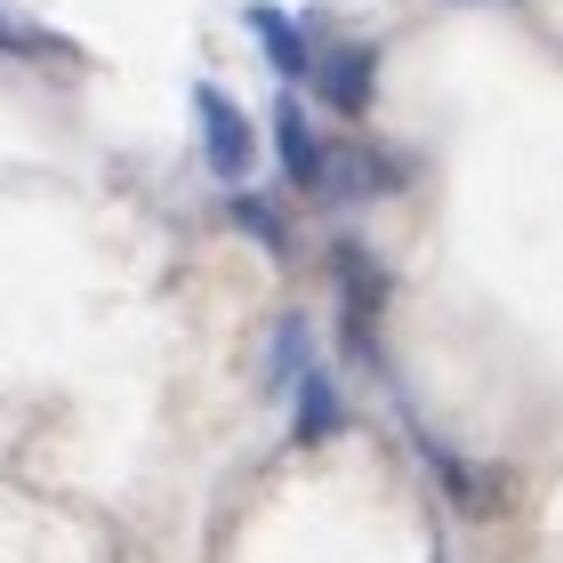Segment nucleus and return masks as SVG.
I'll return each mask as SVG.
<instances>
[{"label":"nucleus","instance_id":"1","mask_svg":"<svg viewBox=\"0 0 563 563\" xmlns=\"http://www.w3.org/2000/svg\"><path fill=\"white\" fill-rule=\"evenodd\" d=\"M194 130H201V162L218 186H242L258 169V121H250L218 81H194Z\"/></svg>","mask_w":563,"mask_h":563},{"label":"nucleus","instance_id":"2","mask_svg":"<svg viewBox=\"0 0 563 563\" xmlns=\"http://www.w3.org/2000/svg\"><path fill=\"white\" fill-rule=\"evenodd\" d=\"M274 153H282V177H290L298 194H330V162H339V153H330L322 130L306 121L290 81H282V97H274Z\"/></svg>","mask_w":563,"mask_h":563},{"label":"nucleus","instance_id":"3","mask_svg":"<svg viewBox=\"0 0 563 563\" xmlns=\"http://www.w3.org/2000/svg\"><path fill=\"white\" fill-rule=\"evenodd\" d=\"M242 24L258 33V57H266L290 89H298V81H314V41H306V24H298L290 9H274V0H250Z\"/></svg>","mask_w":563,"mask_h":563},{"label":"nucleus","instance_id":"4","mask_svg":"<svg viewBox=\"0 0 563 563\" xmlns=\"http://www.w3.org/2000/svg\"><path fill=\"white\" fill-rule=\"evenodd\" d=\"M314 89H322V106L330 113H371V97H378V48L371 41H346V48H330V57L314 65Z\"/></svg>","mask_w":563,"mask_h":563},{"label":"nucleus","instance_id":"5","mask_svg":"<svg viewBox=\"0 0 563 563\" xmlns=\"http://www.w3.org/2000/svg\"><path fill=\"white\" fill-rule=\"evenodd\" d=\"M339 427H346V402H339V387H330L322 371H306L298 387H290V443H330Z\"/></svg>","mask_w":563,"mask_h":563},{"label":"nucleus","instance_id":"6","mask_svg":"<svg viewBox=\"0 0 563 563\" xmlns=\"http://www.w3.org/2000/svg\"><path fill=\"white\" fill-rule=\"evenodd\" d=\"M306 371H314V322H306V314H282V322H274V339H266V378H274L282 395H290Z\"/></svg>","mask_w":563,"mask_h":563},{"label":"nucleus","instance_id":"7","mask_svg":"<svg viewBox=\"0 0 563 563\" xmlns=\"http://www.w3.org/2000/svg\"><path fill=\"white\" fill-rule=\"evenodd\" d=\"M427 467L443 475V492H451L459 516H492V507H499V483L483 475V467H459V459H451L443 443H427Z\"/></svg>","mask_w":563,"mask_h":563},{"label":"nucleus","instance_id":"8","mask_svg":"<svg viewBox=\"0 0 563 563\" xmlns=\"http://www.w3.org/2000/svg\"><path fill=\"white\" fill-rule=\"evenodd\" d=\"M234 225H242L258 250H274V258L290 250V225H282V210H274V201H258V194H234Z\"/></svg>","mask_w":563,"mask_h":563},{"label":"nucleus","instance_id":"9","mask_svg":"<svg viewBox=\"0 0 563 563\" xmlns=\"http://www.w3.org/2000/svg\"><path fill=\"white\" fill-rule=\"evenodd\" d=\"M0 48H65V41H41L33 24H9V16H0Z\"/></svg>","mask_w":563,"mask_h":563}]
</instances>
